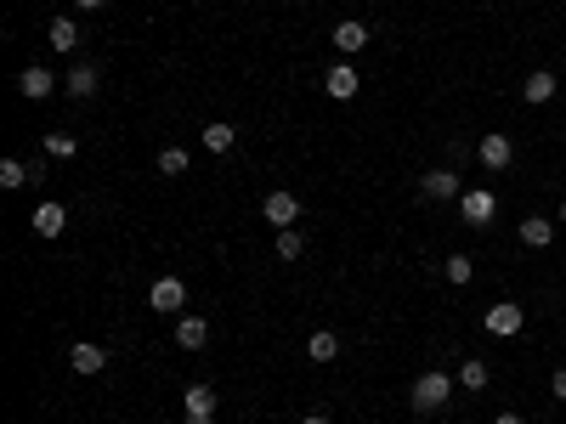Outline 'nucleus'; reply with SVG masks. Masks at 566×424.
<instances>
[{"mask_svg": "<svg viewBox=\"0 0 566 424\" xmlns=\"http://www.w3.org/2000/svg\"><path fill=\"white\" fill-rule=\"evenodd\" d=\"M413 413H442L448 408V401H453V379L442 373V368H431V373H419L413 379Z\"/></svg>", "mask_w": 566, "mask_h": 424, "instance_id": "nucleus-1", "label": "nucleus"}, {"mask_svg": "<svg viewBox=\"0 0 566 424\" xmlns=\"http://www.w3.org/2000/svg\"><path fill=\"white\" fill-rule=\"evenodd\" d=\"M459 216H465V226H493L498 198L487 193V187H470V193H459Z\"/></svg>", "mask_w": 566, "mask_h": 424, "instance_id": "nucleus-2", "label": "nucleus"}, {"mask_svg": "<svg viewBox=\"0 0 566 424\" xmlns=\"http://www.w3.org/2000/svg\"><path fill=\"white\" fill-rule=\"evenodd\" d=\"M261 221H266V226H278V232H289V226L301 221V198H295V193H266Z\"/></svg>", "mask_w": 566, "mask_h": 424, "instance_id": "nucleus-3", "label": "nucleus"}, {"mask_svg": "<svg viewBox=\"0 0 566 424\" xmlns=\"http://www.w3.org/2000/svg\"><path fill=\"white\" fill-rule=\"evenodd\" d=\"M181 408H187V424H216V391L209 385H187Z\"/></svg>", "mask_w": 566, "mask_h": 424, "instance_id": "nucleus-4", "label": "nucleus"}, {"mask_svg": "<svg viewBox=\"0 0 566 424\" xmlns=\"http://www.w3.org/2000/svg\"><path fill=\"white\" fill-rule=\"evenodd\" d=\"M323 91L334 97V102H351L363 91V79H357V69H351V62H334V69L323 74Z\"/></svg>", "mask_w": 566, "mask_h": 424, "instance_id": "nucleus-5", "label": "nucleus"}, {"mask_svg": "<svg viewBox=\"0 0 566 424\" xmlns=\"http://www.w3.org/2000/svg\"><path fill=\"white\" fill-rule=\"evenodd\" d=\"M521 323H527V311H521L515 300H498V306H487V334L510 339V334H521Z\"/></svg>", "mask_w": 566, "mask_h": 424, "instance_id": "nucleus-6", "label": "nucleus"}, {"mask_svg": "<svg viewBox=\"0 0 566 424\" xmlns=\"http://www.w3.org/2000/svg\"><path fill=\"white\" fill-rule=\"evenodd\" d=\"M148 306H153V311H164V317L181 311V306H187V283H181V278H159V283L148 289Z\"/></svg>", "mask_w": 566, "mask_h": 424, "instance_id": "nucleus-7", "label": "nucleus"}, {"mask_svg": "<svg viewBox=\"0 0 566 424\" xmlns=\"http://www.w3.org/2000/svg\"><path fill=\"white\" fill-rule=\"evenodd\" d=\"M476 159L487 164V170H510L515 142H510V136H498V131H487V136H481V147H476Z\"/></svg>", "mask_w": 566, "mask_h": 424, "instance_id": "nucleus-8", "label": "nucleus"}, {"mask_svg": "<svg viewBox=\"0 0 566 424\" xmlns=\"http://www.w3.org/2000/svg\"><path fill=\"white\" fill-rule=\"evenodd\" d=\"M97 85H102V74L91 69V62H74L69 74H62V91H69L74 102H86V97H97Z\"/></svg>", "mask_w": 566, "mask_h": 424, "instance_id": "nucleus-9", "label": "nucleus"}, {"mask_svg": "<svg viewBox=\"0 0 566 424\" xmlns=\"http://www.w3.org/2000/svg\"><path fill=\"white\" fill-rule=\"evenodd\" d=\"M69 368L91 379V373H102V368H108V351H102V346H91V339H79V346L69 351Z\"/></svg>", "mask_w": 566, "mask_h": 424, "instance_id": "nucleus-10", "label": "nucleus"}, {"mask_svg": "<svg viewBox=\"0 0 566 424\" xmlns=\"http://www.w3.org/2000/svg\"><path fill=\"white\" fill-rule=\"evenodd\" d=\"M17 91H23L29 102H46V97L57 91V74H46V69L34 62V69H23V74H17Z\"/></svg>", "mask_w": 566, "mask_h": 424, "instance_id": "nucleus-11", "label": "nucleus"}, {"mask_svg": "<svg viewBox=\"0 0 566 424\" xmlns=\"http://www.w3.org/2000/svg\"><path fill=\"white\" fill-rule=\"evenodd\" d=\"M515 238L527 244V249H550V244H555V221H550V216H527V221L515 226Z\"/></svg>", "mask_w": 566, "mask_h": 424, "instance_id": "nucleus-12", "label": "nucleus"}, {"mask_svg": "<svg viewBox=\"0 0 566 424\" xmlns=\"http://www.w3.org/2000/svg\"><path fill=\"white\" fill-rule=\"evenodd\" d=\"M419 193H425V198H459L465 187H459L453 170H425V176H419Z\"/></svg>", "mask_w": 566, "mask_h": 424, "instance_id": "nucleus-13", "label": "nucleus"}, {"mask_svg": "<svg viewBox=\"0 0 566 424\" xmlns=\"http://www.w3.org/2000/svg\"><path fill=\"white\" fill-rule=\"evenodd\" d=\"M69 226V209H62L57 198H46V204H34V232L40 238H57V232Z\"/></svg>", "mask_w": 566, "mask_h": 424, "instance_id": "nucleus-14", "label": "nucleus"}, {"mask_svg": "<svg viewBox=\"0 0 566 424\" xmlns=\"http://www.w3.org/2000/svg\"><path fill=\"white\" fill-rule=\"evenodd\" d=\"M329 40H334V46H340L346 57H357V51L368 46V29L357 23V17H346V23H334V34H329Z\"/></svg>", "mask_w": 566, "mask_h": 424, "instance_id": "nucleus-15", "label": "nucleus"}, {"mask_svg": "<svg viewBox=\"0 0 566 424\" xmlns=\"http://www.w3.org/2000/svg\"><path fill=\"white\" fill-rule=\"evenodd\" d=\"M176 346L181 351H204L209 346V323H204V317H181V323H176Z\"/></svg>", "mask_w": 566, "mask_h": 424, "instance_id": "nucleus-16", "label": "nucleus"}, {"mask_svg": "<svg viewBox=\"0 0 566 424\" xmlns=\"http://www.w3.org/2000/svg\"><path fill=\"white\" fill-rule=\"evenodd\" d=\"M46 40H51V51H79V29H74V17H51Z\"/></svg>", "mask_w": 566, "mask_h": 424, "instance_id": "nucleus-17", "label": "nucleus"}, {"mask_svg": "<svg viewBox=\"0 0 566 424\" xmlns=\"http://www.w3.org/2000/svg\"><path fill=\"white\" fill-rule=\"evenodd\" d=\"M199 142L209 147V153H233V147H238V131H233V124H204Z\"/></svg>", "mask_w": 566, "mask_h": 424, "instance_id": "nucleus-18", "label": "nucleus"}, {"mask_svg": "<svg viewBox=\"0 0 566 424\" xmlns=\"http://www.w3.org/2000/svg\"><path fill=\"white\" fill-rule=\"evenodd\" d=\"M40 176H46V170H29L23 159H0V187H29Z\"/></svg>", "mask_w": 566, "mask_h": 424, "instance_id": "nucleus-19", "label": "nucleus"}, {"mask_svg": "<svg viewBox=\"0 0 566 424\" xmlns=\"http://www.w3.org/2000/svg\"><path fill=\"white\" fill-rule=\"evenodd\" d=\"M306 356H311V363H334V356H340V339H334L329 328H318L306 339Z\"/></svg>", "mask_w": 566, "mask_h": 424, "instance_id": "nucleus-20", "label": "nucleus"}, {"mask_svg": "<svg viewBox=\"0 0 566 424\" xmlns=\"http://www.w3.org/2000/svg\"><path fill=\"white\" fill-rule=\"evenodd\" d=\"M442 278H448L453 289H465V283L476 278V261H470V254H448V261H442Z\"/></svg>", "mask_w": 566, "mask_h": 424, "instance_id": "nucleus-21", "label": "nucleus"}, {"mask_svg": "<svg viewBox=\"0 0 566 424\" xmlns=\"http://www.w3.org/2000/svg\"><path fill=\"white\" fill-rule=\"evenodd\" d=\"M521 97H527L533 108H538V102H550V97H555V74H533L527 85H521Z\"/></svg>", "mask_w": 566, "mask_h": 424, "instance_id": "nucleus-22", "label": "nucleus"}, {"mask_svg": "<svg viewBox=\"0 0 566 424\" xmlns=\"http://www.w3.org/2000/svg\"><path fill=\"white\" fill-rule=\"evenodd\" d=\"M46 153H51V159H74V153H79V136H69V131H46Z\"/></svg>", "mask_w": 566, "mask_h": 424, "instance_id": "nucleus-23", "label": "nucleus"}, {"mask_svg": "<svg viewBox=\"0 0 566 424\" xmlns=\"http://www.w3.org/2000/svg\"><path fill=\"white\" fill-rule=\"evenodd\" d=\"M459 385H465V391H487V363H481V356H470V363L459 368Z\"/></svg>", "mask_w": 566, "mask_h": 424, "instance_id": "nucleus-24", "label": "nucleus"}, {"mask_svg": "<svg viewBox=\"0 0 566 424\" xmlns=\"http://www.w3.org/2000/svg\"><path fill=\"white\" fill-rule=\"evenodd\" d=\"M301 254H306V238H301V232H295V226L278 232V261H301Z\"/></svg>", "mask_w": 566, "mask_h": 424, "instance_id": "nucleus-25", "label": "nucleus"}, {"mask_svg": "<svg viewBox=\"0 0 566 424\" xmlns=\"http://www.w3.org/2000/svg\"><path fill=\"white\" fill-rule=\"evenodd\" d=\"M159 170H164V176H181V170H187V147H164V153H159Z\"/></svg>", "mask_w": 566, "mask_h": 424, "instance_id": "nucleus-26", "label": "nucleus"}, {"mask_svg": "<svg viewBox=\"0 0 566 424\" xmlns=\"http://www.w3.org/2000/svg\"><path fill=\"white\" fill-rule=\"evenodd\" d=\"M550 396H555V401H566V368H555V373H550Z\"/></svg>", "mask_w": 566, "mask_h": 424, "instance_id": "nucleus-27", "label": "nucleus"}, {"mask_svg": "<svg viewBox=\"0 0 566 424\" xmlns=\"http://www.w3.org/2000/svg\"><path fill=\"white\" fill-rule=\"evenodd\" d=\"M74 6H79V12H97V6H108V0H74Z\"/></svg>", "mask_w": 566, "mask_h": 424, "instance_id": "nucleus-28", "label": "nucleus"}, {"mask_svg": "<svg viewBox=\"0 0 566 424\" xmlns=\"http://www.w3.org/2000/svg\"><path fill=\"white\" fill-rule=\"evenodd\" d=\"M301 424H334V419H329V413H306Z\"/></svg>", "mask_w": 566, "mask_h": 424, "instance_id": "nucleus-29", "label": "nucleus"}, {"mask_svg": "<svg viewBox=\"0 0 566 424\" xmlns=\"http://www.w3.org/2000/svg\"><path fill=\"white\" fill-rule=\"evenodd\" d=\"M498 424H521V413H498Z\"/></svg>", "mask_w": 566, "mask_h": 424, "instance_id": "nucleus-30", "label": "nucleus"}, {"mask_svg": "<svg viewBox=\"0 0 566 424\" xmlns=\"http://www.w3.org/2000/svg\"><path fill=\"white\" fill-rule=\"evenodd\" d=\"M561 226H566V198H561Z\"/></svg>", "mask_w": 566, "mask_h": 424, "instance_id": "nucleus-31", "label": "nucleus"}]
</instances>
